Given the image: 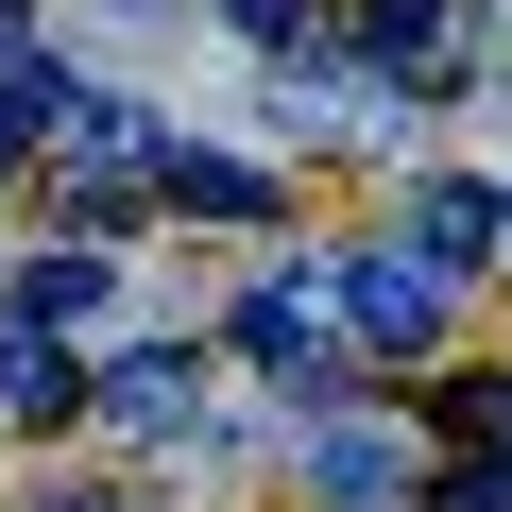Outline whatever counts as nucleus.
<instances>
[{
	"instance_id": "obj_1",
	"label": "nucleus",
	"mask_w": 512,
	"mask_h": 512,
	"mask_svg": "<svg viewBox=\"0 0 512 512\" xmlns=\"http://www.w3.org/2000/svg\"><path fill=\"white\" fill-rule=\"evenodd\" d=\"M222 342H239L256 376H291V393H325V359H342V291H325V274H256Z\"/></svg>"
},
{
	"instance_id": "obj_2",
	"label": "nucleus",
	"mask_w": 512,
	"mask_h": 512,
	"mask_svg": "<svg viewBox=\"0 0 512 512\" xmlns=\"http://www.w3.org/2000/svg\"><path fill=\"white\" fill-rule=\"evenodd\" d=\"M342 342H376V359H427V342H444V256L376 239L359 274H342Z\"/></svg>"
},
{
	"instance_id": "obj_3",
	"label": "nucleus",
	"mask_w": 512,
	"mask_h": 512,
	"mask_svg": "<svg viewBox=\"0 0 512 512\" xmlns=\"http://www.w3.org/2000/svg\"><path fill=\"white\" fill-rule=\"evenodd\" d=\"M359 52H376V86H393V103L461 86V0H359Z\"/></svg>"
},
{
	"instance_id": "obj_4",
	"label": "nucleus",
	"mask_w": 512,
	"mask_h": 512,
	"mask_svg": "<svg viewBox=\"0 0 512 512\" xmlns=\"http://www.w3.org/2000/svg\"><path fill=\"white\" fill-rule=\"evenodd\" d=\"M308 495H342V512H393V495H410V444L325 410V427H308Z\"/></svg>"
},
{
	"instance_id": "obj_5",
	"label": "nucleus",
	"mask_w": 512,
	"mask_h": 512,
	"mask_svg": "<svg viewBox=\"0 0 512 512\" xmlns=\"http://www.w3.org/2000/svg\"><path fill=\"white\" fill-rule=\"evenodd\" d=\"M0 410H18V427H52V410H86V359H69L52 325H18V308H0Z\"/></svg>"
},
{
	"instance_id": "obj_6",
	"label": "nucleus",
	"mask_w": 512,
	"mask_h": 512,
	"mask_svg": "<svg viewBox=\"0 0 512 512\" xmlns=\"http://www.w3.org/2000/svg\"><path fill=\"white\" fill-rule=\"evenodd\" d=\"M154 188H171V205H205V222H256V205H274V188H256L239 154H188V137L154 154Z\"/></svg>"
},
{
	"instance_id": "obj_7",
	"label": "nucleus",
	"mask_w": 512,
	"mask_h": 512,
	"mask_svg": "<svg viewBox=\"0 0 512 512\" xmlns=\"http://www.w3.org/2000/svg\"><path fill=\"white\" fill-rule=\"evenodd\" d=\"M478 239H512V205H495V188H427V205H410V256H444V274H461Z\"/></svg>"
},
{
	"instance_id": "obj_8",
	"label": "nucleus",
	"mask_w": 512,
	"mask_h": 512,
	"mask_svg": "<svg viewBox=\"0 0 512 512\" xmlns=\"http://www.w3.org/2000/svg\"><path fill=\"white\" fill-rule=\"evenodd\" d=\"M103 410H120V427H188V342H137Z\"/></svg>"
},
{
	"instance_id": "obj_9",
	"label": "nucleus",
	"mask_w": 512,
	"mask_h": 512,
	"mask_svg": "<svg viewBox=\"0 0 512 512\" xmlns=\"http://www.w3.org/2000/svg\"><path fill=\"white\" fill-rule=\"evenodd\" d=\"M86 308H103V256H35V274H18V325H52V342H69Z\"/></svg>"
},
{
	"instance_id": "obj_10",
	"label": "nucleus",
	"mask_w": 512,
	"mask_h": 512,
	"mask_svg": "<svg viewBox=\"0 0 512 512\" xmlns=\"http://www.w3.org/2000/svg\"><path fill=\"white\" fill-rule=\"evenodd\" d=\"M444 427H461L478 461H512V376H461V393H444Z\"/></svg>"
},
{
	"instance_id": "obj_11",
	"label": "nucleus",
	"mask_w": 512,
	"mask_h": 512,
	"mask_svg": "<svg viewBox=\"0 0 512 512\" xmlns=\"http://www.w3.org/2000/svg\"><path fill=\"white\" fill-rule=\"evenodd\" d=\"M222 18H239L256 52H325V0H222Z\"/></svg>"
},
{
	"instance_id": "obj_12",
	"label": "nucleus",
	"mask_w": 512,
	"mask_h": 512,
	"mask_svg": "<svg viewBox=\"0 0 512 512\" xmlns=\"http://www.w3.org/2000/svg\"><path fill=\"white\" fill-rule=\"evenodd\" d=\"M427 512H512V461H461V478H427Z\"/></svg>"
},
{
	"instance_id": "obj_13",
	"label": "nucleus",
	"mask_w": 512,
	"mask_h": 512,
	"mask_svg": "<svg viewBox=\"0 0 512 512\" xmlns=\"http://www.w3.org/2000/svg\"><path fill=\"white\" fill-rule=\"evenodd\" d=\"M35 512H137V495H35Z\"/></svg>"
},
{
	"instance_id": "obj_14",
	"label": "nucleus",
	"mask_w": 512,
	"mask_h": 512,
	"mask_svg": "<svg viewBox=\"0 0 512 512\" xmlns=\"http://www.w3.org/2000/svg\"><path fill=\"white\" fill-rule=\"evenodd\" d=\"M0 154H18V103H0Z\"/></svg>"
}]
</instances>
